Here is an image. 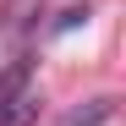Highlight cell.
Returning a JSON list of instances; mask_svg holds the SVG:
<instances>
[{
	"label": "cell",
	"instance_id": "obj_1",
	"mask_svg": "<svg viewBox=\"0 0 126 126\" xmlns=\"http://www.w3.org/2000/svg\"><path fill=\"white\" fill-rule=\"evenodd\" d=\"M38 121V88H33V60L16 55L0 66V126H33Z\"/></svg>",
	"mask_w": 126,
	"mask_h": 126
},
{
	"label": "cell",
	"instance_id": "obj_3",
	"mask_svg": "<svg viewBox=\"0 0 126 126\" xmlns=\"http://www.w3.org/2000/svg\"><path fill=\"white\" fill-rule=\"evenodd\" d=\"M88 16H93L88 6H66V11H60L55 22H49V33H71V28H82V22H88Z\"/></svg>",
	"mask_w": 126,
	"mask_h": 126
},
{
	"label": "cell",
	"instance_id": "obj_2",
	"mask_svg": "<svg viewBox=\"0 0 126 126\" xmlns=\"http://www.w3.org/2000/svg\"><path fill=\"white\" fill-rule=\"evenodd\" d=\"M110 115H115V104H110V99H88L82 110H71V115L60 121V126H104Z\"/></svg>",
	"mask_w": 126,
	"mask_h": 126
}]
</instances>
